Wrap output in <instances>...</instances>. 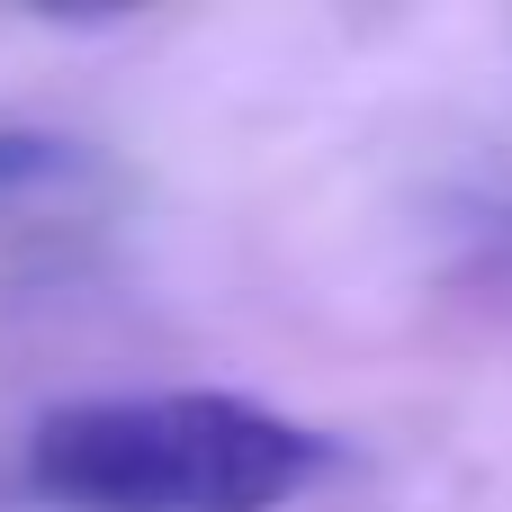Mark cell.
Wrapping results in <instances>:
<instances>
[{
  "mask_svg": "<svg viewBox=\"0 0 512 512\" xmlns=\"http://www.w3.org/2000/svg\"><path fill=\"white\" fill-rule=\"evenodd\" d=\"M477 216V243H486V270L512 279V207H468Z\"/></svg>",
  "mask_w": 512,
  "mask_h": 512,
  "instance_id": "obj_3",
  "label": "cell"
},
{
  "mask_svg": "<svg viewBox=\"0 0 512 512\" xmlns=\"http://www.w3.org/2000/svg\"><path fill=\"white\" fill-rule=\"evenodd\" d=\"M324 468L315 423L225 387L81 396L27 432V486L54 512H288Z\"/></svg>",
  "mask_w": 512,
  "mask_h": 512,
  "instance_id": "obj_1",
  "label": "cell"
},
{
  "mask_svg": "<svg viewBox=\"0 0 512 512\" xmlns=\"http://www.w3.org/2000/svg\"><path fill=\"white\" fill-rule=\"evenodd\" d=\"M63 162H72V153H63L54 135H18V126H9V135H0V198L27 189V180H54Z\"/></svg>",
  "mask_w": 512,
  "mask_h": 512,
  "instance_id": "obj_2",
  "label": "cell"
}]
</instances>
